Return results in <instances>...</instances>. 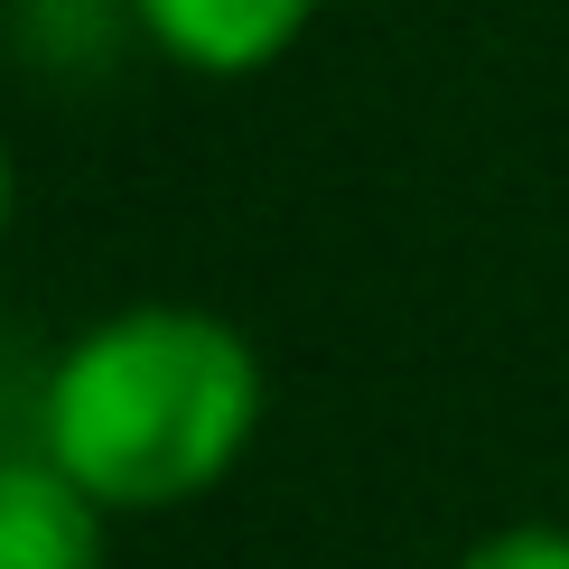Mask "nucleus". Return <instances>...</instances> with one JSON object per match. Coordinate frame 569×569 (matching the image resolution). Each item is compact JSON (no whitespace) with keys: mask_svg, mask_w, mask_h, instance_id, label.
I'll return each mask as SVG.
<instances>
[{"mask_svg":"<svg viewBox=\"0 0 569 569\" xmlns=\"http://www.w3.org/2000/svg\"><path fill=\"white\" fill-rule=\"evenodd\" d=\"M131 19L150 29V47L187 76H262L280 66L290 47L308 38V19H318V0H131Z\"/></svg>","mask_w":569,"mask_h":569,"instance_id":"nucleus-2","label":"nucleus"},{"mask_svg":"<svg viewBox=\"0 0 569 569\" xmlns=\"http://www.w3.org/2000/svg\"><path fill=\"white\" fill-rule=\"evenodd\" d=\"M10 206H19V169H10V140H0V243H10Z\"/></svg>","mask_w":569,"mask_h":569,"instance_id":"nucleus-5","label":"nucleus"},{"mask_svg":"<svg viewBox=\"0 0 569 569\" xmlns=\"http://www.w3.org/2000/svg\"><path fill=\"white\" fill-rule=\"evenodd\" d=\"M458 569H569V523H505V532H486Z\"/></svg>","mask_w":569,"mask_h":569,"instance_id":"nucleus-4","label":"nucleus"},{"mask_svg":"<svg viewBox=\"0 0 569 569\" xmlns=\"http://www.w3.org/2000/svg\"><path fill=\"white\" fill-rule=\"evenodd\" d=\"M262 430V355L233 318L131 299L93 318L38 383V448L103 513H169L216 495Z\"/></svg>","mask_w":569,"mask_h":569,"instance_id":"nucleus-1","label":"nucleus"},{"mask_svg":"<svg viewBox=\"0 0 569 569\" xmlns=\"http://www.w3.org/2000/svg\"><path fill=\"white\" fill-rule=\"evenodd\" d=\"M103 523L112 513L47 448L0 458V569H103Z\"/></svg>","mask_w":569,"mask_h":569,"instance_id":"nucleus-3","label":"nucleus"}]
</instances>
